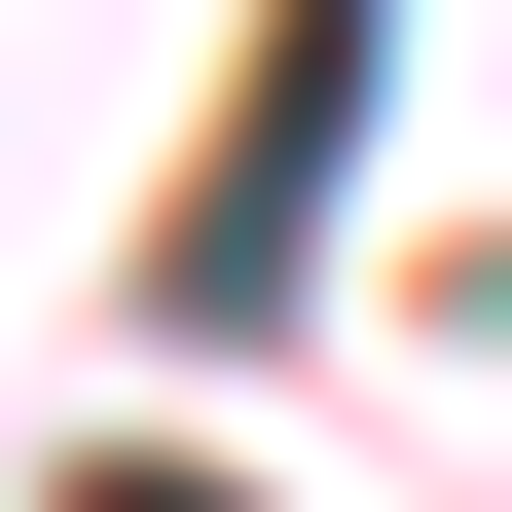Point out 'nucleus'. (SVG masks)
I'll use <instances>...</instances> for the list:
<instances>
[{
	"label": "nucleus",
	"mask_w": 512,
	"mask_h": 512,
	"mask_svg": "<svg viewBox=\"0 0 512 512\" xmlns=\"http://www.w3.org/2000/svg\"><path fill=\"white\" fill-rule=\"evenodd\" d=\"M366 37H403V0H293V37H256V147L183 183V330L293 293V220H330V147H366Z\"/></svg>",
	"instance_id": "nucleus-1"
},
{
	"label": "nucleus",
	"mask_w": 512,
	"mask_h": 512,
	"mask_svg": "<svg viewBox=\"0 0 512 512\" xmlns=\"http://www.w3.org/2000/svg\"><path fill=\"white\" fill-rule=\"evenodd\" d=\"M74 512H220V476H74Z\"/></svg>",
	"instance_id": "nucleus-2"
}]
</instances>
